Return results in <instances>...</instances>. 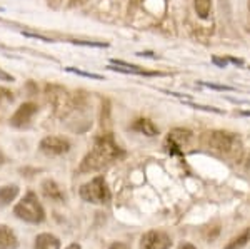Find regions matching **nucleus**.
Instances as JSON below:
<instances>
[{
	"label": "nucleus",
	"instance_id": "423d86ee",
	"mask_svg": "<svg viewBox=\"0 0 250 249\" xmlns=\"http://www.w3.org/2000/svg\"><path fill=\"white\" fill-rule=\"evenodd\" d=\"M40 151L47 156H63L70 151V142L65 137L47 136L40 140Z\"/></svg>",
	"mask_w": 250,
	"mask_h": 249
},
{
	"label": "nucleus",
	"instance_id": "7ed1b4c3",
	"mask_svg": "<svg viewBox=\"0 0 250 249\" xmlns=\"http://www.w3.org/2000/svg\"><path fill=\"white\" fill-rule=\"evenodd\" d=\"M14 214L19 219L32 224H39L45 219V211H43L35 192H27L22 198V201H19L17 206L14 207Z\"/></svg>",
	"mask_w": 250,
	"mask_h": 249
},
{
	"label": "nucleus",
	"instance_id": "412c9836",
	"mask_svg": "<svg viewBox=\"0 0 250 249\" xmlns=\"http://www.w3.org/2000/svg\"><path fill=\"white\" fill-rule=\"evenodd\" d=\"M108 249H128L127 244H124V243H114Z\"/></svg>",
	"mask_w": 250,
	"mask_h": 249
},
{
	"label": "nucleus",
	"instance_id": "1a4fd4ad",
	"mask_svg": "<svg viewBox=\"0 0 250 249\" xmlns=\"http://www.w3.org/2000/svg\"><path fill=\"white\" fill-rule=\"evenodd\" d=\"M114 66H108L110 70H117V72H124V74H135V75H159V72H147L144 69H140L139 66H134V64H127L124 60H112Z\"/></svg>",
	"mask_w": 250,
	"mask_h": 249
},
{
	"label": "nucleus",
	"instance_id": "6e6552de",
	"mask_svg": "<svg viewBox=\"0 0 250 249\" xmlns=\"http://www.w3.org/2000/svg\"><path fill=\"white\" fill-rule=\"evenodd\" d=\"M172 239L162 231H148L142 238V249H170Z\"/></svg>",
	"mask_w": 250,
	"mask_h": 249
},
{
	"label": "nucleus",
	"instance_id": "ddd939ff",
	"mask_svg": "<svg viewBox=\"0 0 250 249\" xmlns=\"http://www.w3.org/2000/svg\"><path fill=\"white\" fill-rule=\"evenodd\" d=\"M35 249H60V241L54 234L42 232L35 238Z\"/></svg>",
	"mask_w": 250,
	"mask_h": 249
},
{
	"label": "nucleus",
	"instance_id": "9d476101",
	"mask_svg": "<svg viewBox=\"0 0 250 249\" xmlns=\"http://www.w3.org/2000/svg\"><path fill=\"white\" fill-rule=\"evenodd\" d=\"M42 192L45 194V198L55 201V203H63L65 201V194H63L62 187L52 179H45L42 182Z\"/></svg>",
	"mask_w": 250,
	"mask_h": 249
},
{
	"label": "nucleus",
	"instance_id": "dca6fc26",
	"mask_svg": "<svg viewBox=\"0 0 250 249\" xmlns=\"http://www.w3.org/2000/svg\"><path fill=\"white\" fill-rule=\"evenodd\" d=\"M193 7L200 19H207L212 12V0H193Z\"/></svg>",
	"mask_w": 250,
	"mask_h": 249
},
{
	"label": "nucleus",
	"instance_id": "2eb2a0df",
	"mask_svg": "<svg viewBox=\"0 0 250 249\" xmlns=\"http://www.w3.org/2000/svg\"><path fill=\"white\" fill-rule=\"evenodd\" d=\"M249 241H250V227H249V229H245L240 236L233 238L224 249H242L244 246H247Z\"/></svg>",
	"mask_w": 250,
	"mask_h": 249
},
{
	"label": "nucleus",
	"instance_id": "a878e982",
	"mask_svg": "<svg viewBox=\"0 0 250 249\" xmlns=\"http://www.w3.org/2000/svg\"><path fill=\"white\" fill-rule=\"evenodd\" d=\"M245 167H247V169H250V154H249V159H247V164H245Z\"/></svg>",
	"mask_w": 250,
	"mask_h": 249
},
{
	"label": "nucleus",
	"instance_id": "f257e3e1",
	"mask_svg": "<svg viewBox=\"0 0 250 249\" xmlns=\"http://www.w3.org/2000/svg\"><path fill=\"white\" fill-rule=\"evenodd\" d=\"M124 156L122 147L117 144V140L112 137L110 134H104L95 140L94 147L90 152L83 158L82 164L79 167V172L85 174V172H95L100 171L104 167H107L108 164H112L114 160H119Z\"/></svg>",
	"mask_w": 250,
	"mask_h": 249
},
{
	"label": "nucleus",
	"instance_id": "0eeeda50",
	"mask_svg": "<svg viewBox=\"0 0 250 249\" xmlns=\"http://www.w3.org/2000/svg\"><path fill=\"white\" fill-rule=\"evenodd\" d=\"M37 106L32 102H25L14 112V115L10 117V126L17 127V129H23V127L30 126L34 115L37 114Z\"/></svg>",
	"mask_w": 250,
	"mask_h": 249
},
{
	"label": "nucleus",
	"instance_id": "f03ea898",
	"mask_svg": "<svg viewBox=\"0 0 250 249\" xmlns=\"http://www.w3.org/2000/svg\"><path fill=\"white\" fill-rule=\"evenodd\" d=\"M204 146L222 158H239L242 151V140L233 132L210 131L204 136Z\"/></svg>",
	"mask_w": 250,
	"mask_h": 249
},
{
	"label": "nucleus",
	"instance_id": "f8f14e48",
	"mask_svg": "<svg viewBox=\"0 0 250 249\" xmlns=\"http://www.w3.org/2000/svg\"><path fill=\"white\" fill-rule=\"evenodd\" d=\"M19 246V239L15 232L5 224H0V249H15Z\"/></svg>",
	"mask_w": 250,
	"mask_h": 249
},
{
	"label": "nucleus",
	"instance_id": "393cba45",
	"mask_svg": "<svg viewBox=\"0 0 250 249\" xmlns=\"http://www.w3.org/2000/svg\"><path fill=\"white\" fill-rule=\"evenodd\" d=\"M5 162V158H3V154H2V151H0V166Z\"/></svg>",
	"mask_w": 250,
	"mask_h": 249
},
{
	"label": "nucleus",
	"instance_id": "39448f33",
	"mask_svg": "<svg viewBox=\"0 0 250 249\" xmlns=\"http://www.w3.org/2000/svg\"><path fill=\"white\" fill-rule=\"evenodd\" d=\"M192 132L185 129H173L170 134L167 136L165 140V149L172 156H184V147L190 142Z\"/></svg>",
	"mask_w": 250,
	"mask_h": 249
},
{
	"label": "nucleus",
	"instance_id": "f3484780",
	"mask_svg": "<svg viewBox=\"0 0 250 249\" xmlns=\"http://www.w3.org/2000/svg\"><path fill=\"white\" fill-rule=\"evenodd\" d=\"M67 72H70V74L82 75V77H87V79L104 80V77H102V75H100V74H92V72H85V70H80V69H74V67H67Z\"/></svg>",
	"mask_w": 250,
	"mask_h": 249
},
{
	"label": "nucleus",
	"instance_id": "4468645a",
	"mask_svg": "<svg viewBox=\"0 0 250 249\" xmlns=\"http://www.w3.org/2000/svg\"><path fill=\"white\" fill-rule=\"evenodd\" d=\"M17 196H19V186H15V184L2 186L0 187V207L9 206L12 201H15Z\"/></svg>",
	"mask_w": 250,
	"mask_h": 249
},
{
	"label": "nucleus",
	"instance_id": "4be33fe9",
	"mask_svg": "<svg viewBox=\"0 0 250 249\" xmlns=\"http://www.w3.org/2000/svg\"><path fill=\"white\" fill-rule=\"evenodd\" d=\"M213 62H215L217 66H220V67H225V66H227V62H225V60H222V59H217V57H213Z\"/></svg>",
	"mask_w": 250,
	"mask_h": 249
},
{
	"label": "nucleus",
	"instance_id": "b1692460",
	"mask_svg": "<svg viewBox=\"0 0 250 249\" xmlns=\"http://www.w3.org/2000/svg\"><path fill=\"white\" fill-rule=\"evenodd\" d=\"M179 249H197V248L192 246V244H184V246H180Z\"/></svg>",
	"mask_w": 250,
	"mask_h": 249
},
{
	"label": "nucleus",
	"instance_id": "9b49d317",
	"mask_svg": "<svg viewBox=\"0 0 250 249\" xmlns=\"http://www.w3.org/2000/svg\"><path fill=\"white\" fill-rule=\"evenodd\" d=\"M130 127H132V131L147 136V137H154V136L159 134V127H157L150 119H145V117L135 119V122L132 124Z\"/></svg>",
	"mask_w": 250,
	"mask_h": 249
},
{
	"label": "nucleus",
	"instance_id": "a211bd4d",
	"mask_svg": "<svg viewBox=\"0 0 250 249\" xmlns=\"http://www.w3.org/2000/svg\"><path fill=\"white\" fill-rule=\"evenodd\" d=\"M202 86L205 87H208V89H213V91H227V92H232L233 91V87L230 86H219V84H212V82H202Z\"/></svg>",
	"mask_w": 250,
	"mask_h": 249
},
{
	"label": "nucleus",
	"instance_id": "aec40b11",
	"mask_svg": "<svg viewBox=\"0 0 250 249\" xmlns=\"http://www.w3.org/2000/svg\"><path fill=\"white\" fill-rule=\"evenodd\" d=\"M0 80H3V82H14L15 79H14V75L9 74V72L0 69Z\"/></svg>",
	"mask_w": 250,
	"mask_h": 249
},
{
	"label": "nucleus",
	"instance_id": "20e7f679",
	"mask_svg": "<svg viewBox=\"0 0 250 249\" xmlns=\"http://www.w3.org/2000/svg\"><path fill=\"white\" fill-rule=\"evenodd\" d=\"M80 198L90 204H107L110 201V191L102 176H97L90 182L80 187Z\"/></svg>",
	"mask_w": 250,
	"mask_h": 249
},
{
	"label": "nucleus",
	"instance_id": "5701e85b",
	"mask_svg": "<svg viewBox=\"0 0 250 249\" xmlns=\"http://www.w3.org/2000/svg\"><path fill=\"white\" fill-rule=\"evenodd\" d=\"M65 249H82V248H80V244H70V246H67Z\"/></svg>",
	"mask_w": 250,
	"mask_h": 249
},
{
	"label": "nucleus",
	"instance_id": "6ab92c4d",
	"mask_svg": "<svg viewBox=\"0 0 250 249\" xmlns=\"http://www.w3.org/2000/svg\"><path fill=\"white\" fill-rule=\"evenodd\" d=\"M74 44L77 45H87V47H107L108 44H104V42H82V40H74Z\"/></svg>",
	"mask_w": 250,
	"mask_h": 249
}]
</instances>
